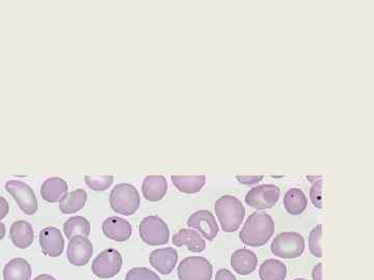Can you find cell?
Wrapping results in <instances>:
<instances>
[{
  "label": "cell",
  "mask_w": 374,
  "mask_h": 280,
  "mask_svg": "<svg viewBox=\"0 0 374 280\" xmlns=\"http://www.w3.org/2000/svg\"><path fill=\"white\" fill-rule=\"evenodd\" d=\"M274 233V219L264 212L249 215L240 233V241L249 247H261L272 239Z\"/></svg>",
  "instance_id": "cell-1"
},
{
  "label": "cell",
  "mask_w": 374,
  "mask_h": 280,
  "mask_svg": "<svg viewBox=\"0 0 374 280\" xmlns=\"http://www.w3.org/2000/svg\"><path fill=\"white\" fill-rule=\"evenodd\" d=\"M215 214L226 233H234L240 229L246 217V209L242 201L233 195L219 197L215 205Z\"/></svg>",
  "instance_id": "cell-2"
},
{
  "label": "cell",
  "mask_w": 374,
  "mask_h": 280,
  "mask_svg": "<svg viewBox=\"0 0 374 280\" xmlns=\"http://www.w3.org/2000/svg\"><path fill=\"white\" fill-rule=\"evenodd\" d=\"M109 204L117 214L130 216L139 210L141 197L133 185L122 183L114 187L109 195Z\"/></svg>",
  "instance_id": "cell-3"
},
{
  "label": "cell",
  "mask_w": 374,
  "mask_h": 280,
  "mask_svg": "<svg viewBox=\"0 0 374 280\" xmlns=\"http://www.w3.org/2000/svg\"><path fill=\"white\" fill-rule=\"evenodd\" d=\"M305 239L303 236L295 231H285L279 233L272 240L270 250L274 256L281 258H299L305 252Z\"/></svg>",
  "instance_id": "cell-4"
},
{
  "label": "cell",
  "mask_w": 374,
  "mask_h": 280,
  "mask_svg": "<svg viewBox=\"0 0 374 280\" xmlns=\"http://www.w3.org/2000/svg\"><path fill=\"white\" fill-rule=\"evenodd\" d=\"M139 237L150 246H162L168 244L170 229L160 217L152 215L146 217L139 225Z\"/></svg>",
  "instance_id": "cell-5"
},
{
  "label": "cell",
  "mask_w": 374,
  "mask_h": 280,
  "mask_svg": "<svg viewBox=\"0 0 374 280\" xmlns=\"http://www.w3.org/2000/svg\"><path fill=\"white\" fill-rule=\"evenodd\" d=\"M123 266V258L117 249L109 248L100 252L92 264V271L99 279H109L119 274Z\"/></svg>",
  "instance_id": "cell-6"
},
{
  "label": "cell",
  "mask_w": 374,
  "mask_h": 280,
  "mask_svg": "<svg viewBox=\"0 0 374 280\" xmlns=\"http://www.w3.org/2000/svg\"><path fill=\"white\" fill-rule=\"evenodd\" d=\"M213 267L203 256H188L178 266L179 280H211Z\"/></svg>",
  "instance_id": "cell-7"
},
{
  "label": "cell",
  "mask_w": 374,
  "mask_h": 280,
  "mask_svg": "<svg viewBox=\"0 0 374 280\" xmlns=\"http://www.w3.org/2000/svg\"><path fill=\"white\" fill-rule=\"evenodd\" d=\"M280 195V188L276 185H260L247 193L244 201L249 207L258 211L272 209L278 203Z\"/></svg>",
  "instance_id": "cell-8"
},
{
  "label": "cell",
  "mask_w": 374,
  "mask_h": 280,
  "mask_svg": "<svg viewBox=\"0 0 374 280\" xmlns=\"http://www.w3.org/2000/svg\"><path fill=\"white\" fill-rule=\"evenodd\" d=\"M4 187L25 214H36L38 211V199L29 185L21 181L12 180L6 182Z\"/></svg>",
  "instance_id": "cell-9"
},
{
  "label": "cell",
  "mask_w": 374,
  "mask_h": 280,
  "mask_svg": "<svg viewBox=\"0 0 374 280\" xmlns=\"http://www.w3.org/2000/svg\"><path fill=\"white\" fill-rule=\"evenodd\" d=\"M94 254L92 242L84 236H75L70 240L67 248V258L76 267L86 266Z\"/></svg>",
  "instance_id": "cell-10"
},
{
  "label": "cell",
  "mask_w": 374,
  "mask_h": 280,
  "mask_svg": "<svg viewBox=\"0 0 374 280\" xmlns=\"http://www.w3.org/2000/svg\"><path fill=\"white\" fill-rule=\"evenodd\" d=\"M187 225L190 229H196L208 241H213L219 235V229L217 219L215 215L208 210L194 212L188 218Z\"/></svg>",
  "instance_id": "cell-11"
},
{
  "label": "cell",
  "mask_w": 374,
  "mask_h": 280,
  "mask_svg": "<svg viewBox=\"0 0 374 280\" xmlns=\"http://www.w3.org/2000/svg\"><path fill=\"white\" fill-rule=\"evenodd\" d=\"M39 242L42 252L45 256L50 258L62 256L65 248V240L60 229L54 227H45L40 231Z\"/></svg>",
  "instance_id": "cell-12"
},
{
  "label": "cell",
  "mask_w": 374,
  "mask_h": 280,
  "mask_svg": "<svg viewBox=\"0 0 374 280\" xmlns=\"http://www.w3.org/2000/svg\"><path fill=\"white\" fill-rule=\"evenodd\" d=\"M178 252L175 248L166 247L154 250L149 256L151 266L160 274H171L178 263Z\"/></svg>",
  "instance_id": "cell-13"
},
{
  "label": "cell",
  "mask_w": 374,
  "mask_h": 280,
  "mask_svg": "<svg viewBox=\"0 0 374 280\" xmlns=\"http://www.w3.org/2000/svg\"><path fill=\"white\" fill-rule=\"evenodd\" d=\"M103 233L116 242H126L132 235V227L121 217L113 216L105 219L102 224Z\"/></svg>",
  "instance_id": "cell-14"
},
{
  "label": "cell",
  "mask_w": 374,
  "mask_h": 280,
  "mask_svg": "<svg viewBox=\"0 0 374 280\" xmlns=\"http://www.w3.org/2000/svg\"><path fill=\"white\" fill-rule=\"evenodd\" d=\"M143 197L148 201L156 203L162 201L168 192V182L164 176H146L141 186Z\"/></svg>",
  "instance_id": "cell-15"
},
{
  "label": "cell",
  "mask_w": 374,
  "mask_h": 280,
  "mask_svg": "<svg viewBox=\"0 0 374 280\" xmlns=\"http://www.w3.org/2000/svg\"><path fill=\"white\" fill-rule=\"evenodd\" d=\"M172 242L176 247L187 246L189 252H196V254L204 252L206 248V242L204 241L202 236L198 231L189 229H179L173 236Z\"/></svg>",
  "instance_id": "cell-16"
},
{
  "label": "cell",
  "mask_w": 374,
  "mask_h": 280,
  "mask_svg": "<svg viewBox=\"0 0 374 280\" xmlns=\"http://www.w3.org/2000/svg\"><path fill=\"white\" fill-rule=\"evenodd\" d=\"M231 267L236 273L240 275H249L256 270L258 265V258L255 252L242 248L236 250L231 256Z\"/></svg>",
  "instance_id": "cell-17"
},
{
  "label": "cell",
  "mask_w": 374,
  "mask_h": 280,
  "mask_svg": "<svg viewBox=\"0 0 374 280\" xmlns=\"http://www.w3.org/2000/svg\"><path fill=\"white\" fill-rule=\"evenodd\" d=\"M10 238L13 244L19 249H26L35 239V231L31 223L24 220L13 223L10 229Z\"/></svg>",
  "instance_id": "cell-18"
},
{
  "label": "cell",
  "mask_w": 374,
  "mask_h": 280,
  "mask_svg": "<svg viewBox=\"0 0 374 280\" xmlns=\"http://www.w3.org/2000/svg\"><path fill=\"white\" fill-rule=\"evenodd\" d=\"M67 193L68 184L63 179H47L41 186L42 199L47 203H59Z\"/></svg>",
  "instance_id": "cell-19"
},
{
  "label": "cell",
  "mask_w": 374,
  "mask_h": 280,
  "mask_svg": "<svg viewBox=\"0 0 374 280\" xmlns=\"http://www.w3.org/2000/svg\"><path fill=\"white\" fill-rule=\"evenodd\" d=\"M31 264L25 258H13L4 266L3 279L31 280Z\"/></svg>",
  "instance_id": "cell-20"
},
{
  "label": "cell",
  "mask_w": 374,
  "mask_h": 280,
  "mask_svg": "<svg viewBox=\"0 0 374 280\" xmlns=\"http://www.w3.org/2000/svg\"><path fill=\"white\" fill-rule=\"evenodd\" d=\"M285 210L290 215H301L308 207V199L299 188L289 189L284 195Z\"/></svg>",
  "instance_id": "cell-21"
},
{
  "label": "cell",
  "mask_w": 374,
  "mask_h": 280,
  "mask_svg": "<svg viewBox=\"0 0 374 280\" xmlns=\"http://www.w3.org/2000/svg\"><path fill=\"white\" fill-rule=\"evenodd\" d=\"M88 195L84 189H77L67 193L60 201V210L63 214H74L84 209Z\"/></svg>",
  "instance_id": "cell-22"
},
{
  "label": "cell",
  "mask_w": 374,
  "mask_h": 280,
  "mask_svg": "<svg viewBox=\"0 0 374 280\" xmlns=\"http://www.w3.org/2000/svg\"><path fill=\"white\" fill-rule=\"evenodd\" d=\"M173 184L180 192L194 195L200 192L206 184L205 176H172Z\"/></svg>",
  "instance_id": "cell-23"
},
{
  "label": "cell",
  "mask_w": 374,
  "mask_h": 280,
  "mask_svg": "<svg viewBox=\"0 0 374 280\" xmlns=\"http://www.w3.org/2000/svg\"><path fill=\"white\" fill-rule=\"evenodd\" d=\"M259 277L261 280H285L287 277V267L281 261L270 258L260 266Z\"/></svg>",
  "instance_id": "cell-24"
},
{
  "label": "cell",
  "mask_w": 374,
  "mask_h": 280,
  "mask_svg": "<svg viewBox=\"0 0 374 280\" xmlns=\"http://www.w3.org/2000/svg\"><path fill=\"white\" fill-rule=\"evenodd\" d=\"M63 233L69 240L75 236H84L88 238L91 233L90 222L88 219L82 216L71 217L63 224Z\"/></svg>",
  "instance_id": "cell-25"
},
{
  "label": "cell",
  "mask_w": 374,
  "mask_h": 280,
  "mask_svg": "<svg viewBox=\"0 0 374 280\" xmlns=\"http://www.w3.org/2000/svg\"><path fill=\"white\" fill-rule=\"evenodd\" d=\"M86 184L94 191H105L113 185V176H86Z\"/></svg>",
  "instance_id": "cell-26"
},
{
  "label": "cell",
  "mask_w": 374,
  "mask_h": 280,
  "mask_svg": "<svg viewBox=\"0 0 374 280\" xmlns=\"http://www.w3.org/2000/svg\"><path fill=\"white\" fill-rule=\"evenodd\" d=\"M321 238H322V225L318 224L310 231L309 250L315 258H322V248H321Z\"/></svg>",
  "instance_id": "cell-27"
},
{
  "label": "cell",
  "mask_w": 374,
  "mask_h": 280,
  "mask_svg": "<svg viewBox=\"0 0 374 280\" xmlns=\"http://www.w3.org/2000/svg\"><path fill=\"white\" fill-rule=\"evenodd\" d=\"M125 280H162L158 274H156L150 269L141 267V268H132L127 272Z\"/></svg>",
  "instance_id": "cell-28"
},
{
  "label": "cell",
  "mask_w": 374,
  "mask_h": 280,
  "mask_svg": "<svg viewBox=\"0 0 374 280\" xmlns=\"http://www.w3.org/2000/svg\"><path fill=\"white\" fill-rule=\"evenodd\" d=\"M310 199L317 209H322V179L313 183L310 189Z\"/></svg>",
  "instance_id": "cell-29"
},
{
  "label": "cell",
  "mask_w": 374,
  "mask_h": 280,
  "mask_svg": "<svg viewBox=\"0 0 374 280\" xmlns=\"http://www.w3.org/2000/svg\"><path fill=\"white\" fill-rule=\"evenodd\" d=\"M263 178H264L263 176H236V179H237L238 182H240V184H244V185L258 184V183H259L260 181L263 180Z\"/></svg>",
  "instance_id": "cell-30"
},
{
  "label": "cell",
  "mask_w": 374,
  "mask_h": 280,
  "mask_svg": "<svg viewBox=\"0 0 374 280\" xmlns=\"http://www.w3.org/2000/svg\"><path fill=\"white\" fill-rule=\"evenodd\" d=\"M215 280H237L235 275L227 269H219L215 275Z\"/></svg>",
  "instance_id": "cell-31"
},
{
  "label": "cell",
  "mask_w": 374,
  "mask_h": 280,
  "mask_svg": "<svg viewBox=\"0 0 374 280\" xmlns=\"http://www.w3.org/2000/svg\"><path fill=\"white\" fill-rule=\"evenodd\" d=\"M8 212H10V206H8V201L4 197H0V222L2 219L6 218Z\"/></svg>",
  "instance_id": "cell-32"
},
{
  "label": "cell",
  "mask_w": 374,
  "mask_h": 280,
  "mask_svg": "<svg viewBox=\"0 0 374 280\" xmlns=\"http://www.w3.org/2000/svg\"><path fill=\"white\" fill-rule=\"evenodd\" d=\"M322 263H318L312 270L313 280H322Z\"/></svg>",
  "instance_id": "cell-33"
},
{
  "label": "cell",
  "mask_w": 374,
  "mask_h": 280,
  "mask_svg": "<svg viewBox=\"0 0 374 280\" xmlns=\"http://www.w3.org/2000/svg\"><path fill=\"white\" fill-rule=\"evenodd\" d=\"M33 280H56L54 279V277H52V275L49 274H42L39 275V277H36Z\"/></svg>",
  "instance_id": "cell-34"
},
{
  "label": "cell",
  "mask_w": 374,
  "mask_h": 280,
  "mask_svg": "<svg viewBox=\"0 0 374 280\" xmlns=\"http://www.w3.org/2000/svg\"><path fill=\"white\" fill-rule=\"evenodd\" d=\"M6 225H4L3 223L0 222V241L6 237Z\"/></svg>",
  "instance_id": "cell-35"
},
{
  "label": "cell",
  "mask_w": 374,
  "mask_h": 280,
  "mask_svg": "<svg viewBox=\"0 0 374 280\" xmlns=\"http://www.w3.org/2000/svg\"><path fill=\"white\" fill-rule=\"evenodd\" d=\"M319 179H321L320 176H307V180L310 181V182H312V183L316 182V180H319Z\"/></svg>",
  "instance_id": "cell-36"
},
{
  "label": "cell",
  "mask_w": 374,
  "mask_h": 280,
  "mask_svg": "<svg viewBox=\"0 0 374 280\" xmlns=\"http://www.w3.org/2000/svg\"><path fill=\"white\" fill-rule=\"evenodd\" d=\"M293 280H307V279H293Z\"/></svg>",
  "instance_id": "cell-37"
}]
</instances>
